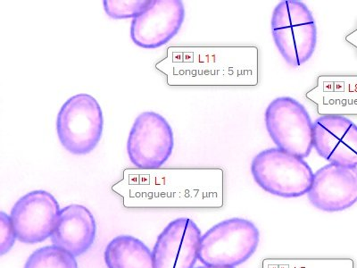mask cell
Instances as JSON below:
<instances>
[{
  "instance_id": "obj_2",
  "label": "cell",
  "mask_w": 357,
  "mask_h": 268,
  "mask_svg": "<svg viewBox=\"0 0 357 268\" xmlns=\"http://www.w3.org/2000/svg\"><path fill=\"white\" fill-rule=\"evenodd\" d=\"M271 30L277 49L289 66H301L314 55L317 44V22L304 2L280 1L274 8Z\"/></svg>"
},
{
  "instance_id": "obj_17",
  "label": "cell",
  "mask_w": 357,
  "mask_h": 268,
  "mask_svg": "<svg viewBox=\"0 0 357 268\" xmlns=\"http://www.w3.org/2000/svg\"><path fill=\"white\" fill-rule=\"evenodd\" d=\"M262 268H355L352 258H288L266 260Z\"/></svg>"
},
{
  "instance_id": "obj_14",
  "label": "cell",
  "mask_w": 357,
  "mask_h": 268,
  "mask_svg": "<svg viewBox=\"0 0 357 268\" xmlns=\"http://www.w3.org/2000/svg\"><path fill=\"white\" fill-rule=\"evenodd\" d=\"M321 116H357V75H320L305 94Z\"/></svg>"
},
{
  "instance_id": "obj_4",
  "label": "cell",
  "mask_w": 357,
  "mask_h": 268,
  "mask_svg": "<svg viewBox=\"0 0 357 268\" xmlns=\"http://www.w3.org/2000/svg\"><path fill=\"white\" fill-rule=\"evenodd\" d=\"M251 174L264 191L286 199L307 194L314 178L312 168L304 158L278 148L258 153L252 161Z\"/></svg>"
},
{
  "instance_id": "obj_1",
  "label": "cell",
  "mask_w": 357,
  "mask_h": 268,
  "mask_svg": "<svg viewBox=\"0 0 357 268\" xmlns=\"http://www.w3.org/2000/svg\"><path fill=\"white\" fill-rule=\"evenodd\" d=\"M155 69L170 86L256 87L260 52L256 46L170 47Z\"/></svg>"
},
{
  "instance_id": "obj_13",
  "label": "cell",
  "mask_w": 357,
  "mask_h": 268,
  "mask_svg": "<svg viewBox=\"0 0 357 268\" xmlns=\"http://www.w3.org/2000/svg\"><path fill=\"white\" fill-rule=\"evenodd\" d=\"M97 223L87 207L72 204L59 213L51 241L75 258L82 256L93 246Z\"/></svg>"
},
{
  "instance_id": "obj_8",
  "label": "cell",
  "mask_w": 357,
  "mask_h": 268,
  "mask_svg": "<svg viewBox=\"0 0 357 268\" xmlns=\"http://www.w3.org/2000/svg\"><path fill=\"white\" fill-rule=\"evenodd\" d=\"M60 211L59 201L49 191L36 190L21 197L10 213L18 241L36 244L51 238Z\"/></svg>"
},
{
  "instance_id": "obj_10",
  "label": "cell",
  "mask_w": 357,
  "mask_h": 268,
  "mask_svg": "<svg viewBox=\"0 0 357 268\" xmlns=\"http://www.w3.org/2000/svg\"><path fill=\"white\" fill-rule=\"evenodd\" d=\"M201 237L192 219L181 218L168 223L153 248L155 268H194L199 260Z\"/></svg>"
},
{
  "instance_id": "obj_12",
  "label": "cell",
  "mask_w": 357,
  "mask_h": 268,
  "mask_svg": "<svg viewBox=\"0 0 357 268\" xmlns=\"http://www.w3.org/2000/svg\"><path fill=\"white\" fill-rule=\"evenodd\" d=\"M314 148L330 164L357 167V126L339 114H326L314 123Z\"/></svg>"
},
{
  "instance_id": "obj_11",
  "label": "cell",
  "mask_w": 357,
  "mask_h": 268,
  "mask_svg": "<svg viewBox=\"0 0 357 268\" xmlns=\"http://www.w3.org/2000/svg\"><path fill=\"white\" fill-rule=\"evenodd\" d=\"M308 200L324 212H340L357 202V167L329 164L314 174Z\"/></svg>"
},
{
  "instance_id": "obj_5",
  "label": "cell",
  "mask_w": 357,
  "mask_h": 268,
  "mask_svg": "<svg viewBox=\"0 0 357 268\" xmlns=\"http://www.w3.org/2000/svg\"><path fill=\"white\" fill-rule=\"evenodd\" d=\"M103 130V111L91 95L73 96L57 114V137L73 155L84 156L93 151L100 144Z\"/></svg>"
},
{
  "instance_id": "obj_6",
  "label": "cell",
  "mask_w": 357,
  "mask_h": 268,
  "mask_svg": "<svg viewBox=\"0 0 357 268\" xmlns=\"http://www.w3.org/2000/svg\"><path fill=\"white\" fill-rule=\"evenodd\" d=\"M268 133L277 148L305 158L314 148V123L305 107L291 97H278L264 113Z\"/></svg>"
},
{
  "instance_id": "obj_15",
  "label": "cell",
  "mask_w": 357,
  "mask_h": 268,
  "mask_svg": "<svg viewBox=\"0 0 357 268\" xmlns=\"http://www.w3.org/2000/svg\"><path fill=\"white\" fill-rule=\"evenodd\" d=\"M104 258L107 268H155L153 252L130 235L114 238L105 250Z\"/></svg>"
},
{
  "instance_id": "obj_19",
  "label": "cell",
  "mask_w": 357,
  "mask_h": 268,
  "mask_svg": "<svg viewBox=\"0 0 357 268\" xmlns=\"http://www.w3.org/2000/svg\"><path fill=\"white\" fill-rule=\"evenodd\" d=\"M0 254H8L18 240L17 232L13 225L11 216L5 212H0Z\"/></svg>"
},
{
  "instance_id": "obj_21",
  "label": "cell",
  "mask_w": 357,
  "mask_h": 268,
  "mask_svg": "<svg viewBox=\"0 0 357 268\" xmlns=\"http://www.w3.org/2000/svg\"><path fill=\"white\" fill-rule=\"evenodd\" d=\"M196 268H236V267L202 266V267H197Z\"/></svg>"
},
{
  "instance_id": "obj_20",
  "label": "cell",
  "mask_w": 357,
  "mask_h": 268,
  "mask_svg": "<svg viewBox=\"0 0 357 268\" xmlns=\"http://www.w3.org/2000/svg\"><path fill=\"white\" fill-rule=\"evenodd\" d=\"M345 40L347 43L351 44L353 47H356L357 54V22L356 30L353 31L351 34L347 35Z\"/></svg>"
},
{
  "instance_id": "obj_7",
  "label": "cell",
  "mask_w": 357,
  "mask_h": 268,
  "mask_svg": "<svg viewBox=\"0 0 357 268\" xmlns=\"http://www.w3.org/2000/svg\"><path fill=\"white\" fill-rule=\"evenodd\" d=\"M174 131L165 118L154 111L139 114L129 133L127 153L140 170H158L173 154Z\"/></svg>"
},
{
  "instance_id": "obj_9",
  "label": "cell",
  "mask_w": 357,
  "mask_h": 268,
  "mask_svg": "<svg viewBox=\"0 0 357 268\" xmlns=\"http://www.w3.org/2000/svg\"><path fill=\"white\" fill-rule=\"evenodd\" d=\"M185 15L186 11L181 0H152L144 13L132 19L130 38L142 49H158L176 36Z\"/></svg>"
},
{
  "instance_id": "obj_18",
  "label": "cell",
  "mask_w": 357,
  "mask_h": 268,
  "mask_svg": "<svg viewBox=\"0 0 357 268\" xmlns=\"http://www.w3.org/2000/svg\"><path fill=\"white\" fill-rule=\"evenodd\" d=\"M152 0H104V10L116 20L136 18L146 10Z\"/></svg>"
},
{
  "instance_id": "obj_3",
  "label": "cell",
  "mask_w": 357,
  "mask_h": 268,
  "mask_svg": "<svg viewBox=\"0 0 357 268\" xmlns=\"http://www.w3.org/2000/svg\"><path fill=\"white\" fill-rule=\"evenodd\" d=\"M259 230L250 220H223L202 235L199 260L204 266L237 267L257 251Z\"/></svg>"
},
{
  "instance_id": "obj_16",
  "label": "cell",
  "mask_w": 357,
  "mask_h": 268,
  "mask_svg": "<svg viewBox=\"0 0 357 268\" xmlns=\"http://www.w3.org/2000/svg\"><path fill=\"white\" fill-rule=\"evenodd\" d=\"M24 268H78V263L69 252L50 245L33 251Z\"/></svg>"
}]
</instances>
